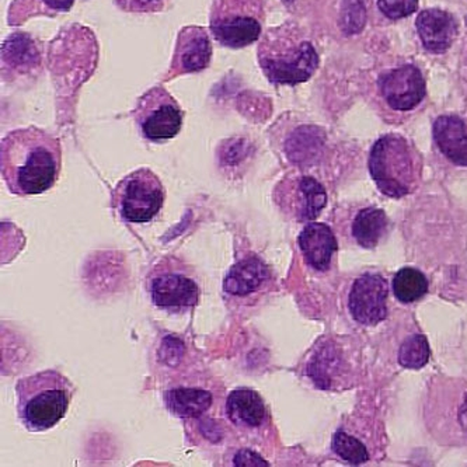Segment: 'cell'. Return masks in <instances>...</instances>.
Returning <instances> with one entry per match:
<instances>
[{
  "instance_id": "cell-10",
  "label": "cell",
  "mask_w": 467,
  "mask_h": 467,
  "mask_svg": "<svg viewBox=\"0 0 467 467\" xmlns=\"http://www.w3.org/2000/svg\"><path fill=\"white\" fill-rule=\"evenodd\" d=\"M389 286L386 279L377 274H367L355 281L349 294V312L357 322L375 326L388 316Z\"/></svg>"
},
{
  "instance_id": "cell-13",
  "label": "cell",
  "mask_w": 467,
  "mask_h": 467,
  "mask_svg": "<svg viewBox=\"0 0 467 467\" xmlns=\"http://www.w3.org/2000/svg\"><path fill=\"white\" fill-rule=\"evenodd\" d=\"M422 46L432 54H442L452 47L458 25L451 13L440 9L424 10L416 20Z\"/></svg>"
},
{
  "instance_id": "cell-1",
  "label": "cell",
  "mask_w": 467,
  "mask_h": 467,
  "mask_svg": "<svg viewBox=\"0 0 467 467\" xmlns=\"http://www.w3.org/2000/svg\"><path fill=\"white\" fill-rule=\"evenodd\" d=\"M61 166V143L40 128L12 130L2 140L0 171L12 194L27 197L48 192Z\"/></svg>"
},
{
  "instance_id": "cell-16",
  "label": "cell",
  "mask_w": 467,
  "mask_h": 467,
  "mask_svg": "<svg viewBox=\"0 0 467 467\" xmlns=\"http://www.w3.org/2000/svg\"><path fill=\"white\" fill-rule=\"evenodd\" d=\"M432 132L435 143L446 158L459 166H467V127L461 117H438Z\"/></svg>"
},
{
  "instance_id": "cell-8",
  "label": "cell",
  "mask_w": 467,
  "mask_h": 467,
  "mask_svg": "<svg viewBox=\"0 0 467 467\" xmlns=\"http://www.w3.org/2000/svg\"><path fill=\"white\" fill-rule=\"evenodd\" d=\"M275 201L285 213L297 222L315 221L325 210L327 194L317 180L309 176L284 180L275 190Z\"/></svg>"
},
{
  "instance_id": "cell-11",
  "label": "cell",
  "mask_w": 467,
  "mask_h": 467,
  "mask_svg": "<svg viewBox=\"0 0 467 467\" xmlns=\"http://www.w3.org/2000/svg\"><path fill=\"white\" fill-rule=\"evenodd\" d=\"M379 88L386 103L398 111L416 109L425 98L424 78L413 65H404L382 75Z\"/></svg>"
},
{
  "instance_id": "cell-23",
  "label": "cell",
  "mask_w": 467,
  "mask_h": 467,
  "mask_svg": "<svg viewBox=\"0 0 467 467\" xmlns=\"http://www.w3.org/2000/svg\"><path fill=\"white\" fill-rule=\"evenodd\" d=\"M431 349L422 334L410 336L399 349V364L407 369H421L430 361Z\"/></svg>"
},
{
  "instance_id": "cell-18",
  "label": "cell",
  "mask_w": 467,
  "mask_h": 467,
  "mask_svg": "<svg viewBox=\"0 0 467 467\" xmlns=\"http://www.w3.org/2000/svg\"><path fill=\"white\" fill-rule=\"evenodd\" d=\"M166 404L171 414L180 419L200 417L210 410L213 396L200 388H176L167 393Z\"/></svg>"
},
{
  "instance_id": "cell-3",
  "label": "cell",
  "mask_w": 467,
  "mask_h": 467,
  "mask_svg": "<svg viewBox=\"0 0 467 467\" xmlns=\"http://www.w3.org/2000/svg\"><path fill=\"white\" fill-rule=\"evenodd\" d=\"M16 396L18 419L28 431H48L67 414L73 385L57 370H43L18 380Z\"/></svg>"
},
{
  "instance_id": "cell-25",
  "label": "cell",
  "mask_w": 467,
  "mask_h": 467,
  "mask_svg": "<svg viewBox=\"0 0 467 467\" xmlns=\"http://www.w3.org/2000/svg\"><path fill=\"white\" fill-rule=\"evenodd\" d=\"M333 450L341 459L351 464H362L369 461L364 443L344 431L334 435Z\"/></svg>"
},
{
  "instance_id": "cell-17",
  "label": "cell",
  "mask_w": 467,
  "mask_h": 467,
  "mask_svg": "<svg viewBox=\"0 0 467 467\" xmlns=\"http://www.w3.org/2000/svg\"><path fill=\"white\" fill-rule=\"evenodd\" d=\"M268 278L270 270L267 265L260 258L249 257L231 268L223 286L228 294L244 296L257 291Z\"/></svg>"
},
{
  "instance_id": "cell-7",
  "label": "cell",
  "mask_w": 467,
  "mask_h": 467,
  "mask_svg": "<svg viewBox=\"0 0 467 467\" xmlns=\"http://www.w3.org/2000/svg\"><path fill=\"white\" fill-rule=\"evenodd\" d=\"M132 114L140 134L153 142H163L177 137L184 117L179 101L161 86L146 91Z\"/></svg>"
},
{
  "instance_id": "cell-5",
  "label": "cell",
  "mask_w": 467,
  "mask_h": 467,
  "mask_svg": "<svg viewBox=\"0 0 467 467\" xmlns=\"http://www.w3.org/2000/svg\"><path fill=\"white\" fill-rule=\"evenodd\" d=\"M263 23V0H213L210 15L211 33L226 48L252 46L260 38Z\"/></svg>"
},
{
  "instance_id": "cell-6",
  "label": "cell",
  "mask_w": 467,
  "mask_h": 467,
  "mask_svg": "<svg viewBox=\"0 0 467 467\" xmlns=\"http://www.w3.org/2000/svg\"><path fill=\"white\" fill-rule=\"evenodd\" d=\"M166 200L163 182L150 169H138L125 176L113 192V207L124 221H152Z\"/></svg>"
},
{
  "instance_id": "cell-9",
  "label": "cell",
  "mask_w": 467,
  "mask_h": 467,
  "mask_svg": "<svg viewBox=\"0 0 467 467\" xmlns=\"http://www.w3.org/2000/svg\"><path fill=\"white\" fill-rule=\"evenodd\" d=\"M213 44L207 28L189 26L177 36L173 59L164 79H176L189 73L202 72L211 64Z\"/></svg>"
},
{
  "instance_id": "cell-21",
  "label": "cell",
  "mask_w": 467,
  "mask_h": 467,
  "mask_svg": "<svg viewBox=\"0 0 467 467\" xmlns=\"http://www.w3.org/2000/svg\"><path fill=\"white\" fill-rule=\"evenodd\" d=\"M75 0H15L9 10V23L20 26L34 16H54L69 12Z\"/></svg>"
},
{
  "instance_id": "cell-22",
  "label": "cell",
  "mask_w": 467,
  "mask_h": 467,
  "mask_svg": "<svg viewBox=\"0 0 467 467\" xmlns=\"http://www.w3.org/2000/svg\"><path fill=\"white\" fill-rule=\"evenodd\" d=\"M393 291L403 304L419 301L428 292V279L416 268H401L393 279Z\"/></svg>"
},
{
  "instance_id": "cell-24",
  "label": "cell",
  "mask_w": 467,
  "mask_h": 467,
  "mask_svg": "<svg viewBox=\"0 0 467 467\" xmlns=\"http://www.w3.org/2000/svg\"><path fill=\"white\" fill-rule=\"evenodd\" d=\"M367 25V0H343L340 28L344 36L361 33Z\"/></svg>"
},
{
  "instance_id": "cell-29",
  "label": "cell",
  "mask_w": 467,
  "mask_h": 467,
  "mask_svg": "<svg viewBox=\"0 0 467 467\" xmlns=\"http://www.w3.org/2000/svg\"><path fill=\"white\" fill-rule=\"evenodd\" d=\"M284 2H289V4H291V2H294V0H284Z\"/></svg>"
},
{
  "instance_id": "cell-2",
  "label": "cell",
  "mask_w": 467,
  "mask_h": 467,
  "mask_svg": "<svg viewBox=\"0 0 467 467\" xmlns=\"http://www.w3.org/2000/svg\"><path fill=\"white\" fill-rule=\"evenodd\" d=\"M257 57L261 70L274 85L306 82L320 62L313 44L286 25L265 31L258 44Z\"/></svg>"
},
{
  "instance_id": "cell-28",
  "label": "cell",
  "mask_w": 467,
  "mask_h": 467,
  "mask_svg": "<svg viewBox=\"0 0 467 467\" xmlns=\"http://www.w3.org/2000/svg\"><path fill=\"white\" fill-rule=\"evenodd\" d=\"M458 420L464 434H467V393L464 395L463 404H462L461 409H459Z\"/></svg>"
},
{
  "instance_id": "cell-14",
  "label": "cell",
  "mask_w": 467,
  "mask_h": 467,
  "mask_svg": "<svg viewBox=\"0 0 467 467\" xmlns=\"http://www.w3.org/2000/svg\"><path fill=\"white\" fill-rule=\"evenodd\" d=\"M302 254L307 265L317 271L330 267L331 258L337 250V240L326 223H309L297 237Z\"/></svg>"
},
{
  "instance_id": "cell-12",
  "label": "cell",
  "mask_w": 467,
  "mask_h": 467,
  "mask_svg": "<svg viewBox=\"0 0 467 467\" xmlns=\"http://www.w3.org/2000/svg\"><path fill=\"white\" fill-rule=\"evenodd\" d=\"M150 295L156 306L166 310H182L198 304L200 289L190 276L176 271H166L153 276Z\"/></svg>"
},
{
  "instance_id": "cell-27",
  "label": "cell",
  "mask_w": 467,
  "mask_h": 467,
  "mask_svg": "<svg viewBox=\"0 0 467 467\" xmlns=\"http://www.w3.org/2000/svg\"><path fill=\"white\" fill-rule=\"evenodd\" d=\"M167 0H114V5L122 12L135 15L159 13L166 7Z\"/></svg>"
},
{
  "instance_id": "cell-19",
  "label": "cell",
  "mask_w": 467,
  "mask_h": 467,
  "mask_svg": "<svg viewBox=\"0 0 467 467\" xmlns=\"http://www.w3.org/2000/svg\"><path fill=\"white\" fill-rule=\"evenodd\" d=\"M388 216L379 208H365L355 216L352 236L364 249H375L388 231Z\"/></svg>"
},
{
  "instance_id": "cell-15",
  "label": "cell",
  "mask_w": 467,
  "mask_h": 467,
  "mask_svg": "<svg viewBox=\"0 0 467 467\" xmlns=\"http://www.w3.org/2000/svg\"><path fill=\"white\" fill-rule=\"evenodd\" d=\"M226 416L232 424L243 430L260 428L267 420L265 400L252 389H236L226 400Z\"/></svg>"
},
{
  "instance_id": "cell-4",
  "label": "cell",
  "mask_w": 467,
  "mask_h": 467,
  "mask_svg": "<svg viewBox=\"0 0 467 467\" xmlns=\"http://www.w3.org/2000/svg\"><path fill=\"white\" fill-rule=\"evenodd\" d=\"M369 171L383 194L401 198L417 189L421 159L403 137L385 135L370 150Z\"/></svg>"
},
{
  "instance_id": "cell-26",
  "label": "cell",
  "mask_w": 467,
  "mask_h": 467,
  "mask_svg": "<svg viewBox=\"0 0 467 467\" xmlns=\"http://www.w3.org/2000/svg\"><path fill=\"white\" fill-rule=\"evenodd\" d=\"M378 6L386 17L399 20L416 12L419 0H378Z\"/></svg>"
},
{
  "instance_id": "cell-20",
  "label": "cell",
  "mask_w": 467,
  "mask_h": 467,
  "mask_svg": "<svg viewBox=\"0 0 467 467\" xmlns=\"http://www.w3.org/2000/svg\"><path fill=\"white\" fill-rule=\"evenodd\" d=\"M323 145H325V135L322 130L306 125L292 135L288 143L289 156L296 163H304V161L309 163L319 158Z\"/></svg>"
}]
</instances>
